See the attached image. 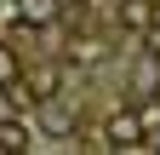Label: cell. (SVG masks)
<instances>
[{
	"mask_svg": "<svg viewBox=\"0 0 160 155\" xmlns=\"http://www.w3.org/2000/svg\"><path fill=\"white\" fill-rule=\"evenodd\" d=\"M154 149H160V138H154Z\"/></svg>",
	"mask_w": 160,
	"mask_h": 155,
	"instance_id": "9",
	"label": "cell"
},
{
	"mask_svg": "<svg viewBox=\"0 0 160 155\" xmlns=\"http://www.w3.org/2000/svg\"><path fill=\"white\" fill-rule=\"evenodd\" d=\"M103 144H109V149H143V144H149V121H143L137 109H114L109 126H103Z\"/></svg>",
	"mask_w": 160,
	"mask_h": 155,
	"instance_id": "1",
	"label": "cell"
},
{
	"mask_svg": "<svg viewBox=\"0 0 160 155\" xmlns=\"http://www.w3.org/2000/svg\"><path fill=\"white\" fill-rule=\"evenodd\" d=\"M40 126L52 138H69L74 132V104H57V98H40Z\"/></svg>",
	"mask_w": 160,
	"mask_h": 155,
	"instance_id": "5",
	"label": "cell"
},
{
	"mask_svg": "<svg viewBox=\"0 0 160 155\" xmlns=\"http://www.w3.org/2000/svg\"><path fill=\"white\" fill-rule=\"evenodd\" d=\"M57 81H63L57 69H34V75H29V98H34V104H40V98H57Z\"/></svg>",
	"mask_w": 160,
	"mask_h": 155,
	"instance_id": "7",
	"label": "cell"
},
{
	"mask_svg": "<svg viewBox=\"0 0 160 155\" xmlns=\"http://www.w3.org/2000/svg\"><path fill=\"white\" fill-rule=\"evenodd\" d=\"M114 23L132 29V35H149L160 23V0H120V6H114Z\"/></svg>",
	"mask_w": 160,
	"mask_h": 155,
	"instance_id": "3",
	"label": "cell"
},
{
	"mask_svg": "<svg viewBox=\"0 0 160 155\" xmlns=\"http://www.w3.org/2000/svg\"><path fill=\"white\" fill-rule=\"evenodd\" d=\"M143 52H149V57H154V63H160V23H154V29L143 35Z\"/></svg>",
	"mask_w": 160,
	"mask_h": 155,
	"instance_id": "8",
	"label": "cell"
},
{
	"mask_svg": "<svg viewBox=\"0 0 160 155\" xmlns=\"http://www.w3.org/2000/svg\"><path fill=\"white\" fill-rule=\"evenodd\" d=\"M17 23H23V29H52L57 23V17H63V0H17Z\"/></svg>",
	"mask_w": 160,
	"mask_h": 155,
	"instance_id": "4",
	"label": "cell"
},
{
	"mask_svg": "<svg viewBox=\"0 0 160 155\" xmlns=\"http://www.w3.org/2000/svg\"><path fill=\"white\" fill-rule=\"evenodd\" d=\"M29 144H34V126L17 121V115H6V121H0V149L17 155V149H29Z\"/></svg>",
	"mask_w": 160,
	"mask_h": 155,
	"instance_id": "6",
	"label": "cell"
},
{
	"mask_svg": "<svg viewBox=\"0 0 160 155\" xmlns=\"http://www.w3.org/2000/svg\"><path fill=\"white\" fill-rule=\"evenodd\" d=\"M0 92H12L17 104L29 98V69H23V57H17V46H6V40H0Z\"/></svg>",
	"mask_w": 160,
	"mask_h": 155,
	"instance_id": "2",
	"label": "cell"
}]
</instances>
